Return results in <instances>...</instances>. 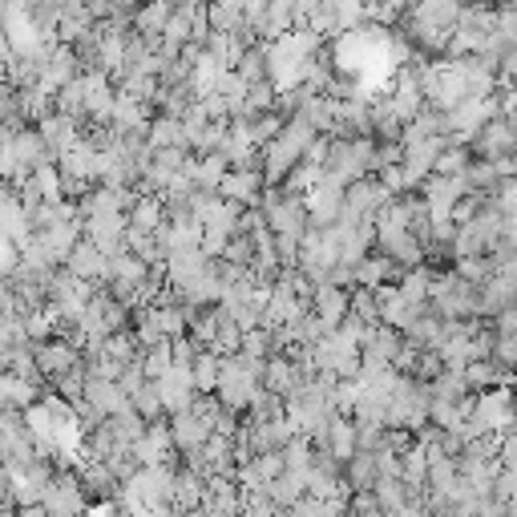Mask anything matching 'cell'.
<instances>
[{
	"mask_svg": "<svg viewBox=\"0 0 517 517\" xmlns=\"http://www.w3.org/2000/svg\"><path fill=\"white\" fill-rule=\"evenodd\" d=\"M344 198H348V186L324 170V178L303 194L307 215H312V227H336L340 215H344Z\"/></svg>",
	"mask_w": 517,
	"mask_h": 517,
	"instance_id": "cell-1",
	"label": "cell"
},
{
	"mask_svg": "<svg viewBox=\"0 0 517 517\" xmlns=\"http://www.w3.org/2000/svg\"><path fill=\"white\" fill-rule=\"evenodd\" d=\"M469 150H473L477 158H489V162L517 154V130H513V122H509L505 114H493V118L481 126V134L469 142Z\"/></svg>",
	"mask_w": 517,
	"mask_h": 517,
	"instance_id": "cell-2",
	"label": "cell"
},
{
	"mask_svg": "<svg viewBox=\"0 0 517 517\" xmlns=\"http://www.w3.org/2000/svg\"><path fill=\"white\" fill-rule=\"evenodd\" d=\"M388 198H396L376 174H360L356 182H348V198H344V211L348 215H356V219H376V211L388 202Z\"/></svg>",
	"mask_w": 517,
	"mask_h": 517,
	"instance_id": "cell-3",
	"label": "cell"
},
{
	"mask_svg": "<svg viewBox=\"0 0 517 517\" xmlns=\"http://www.w3.org/2000/svg\"><path fill=\"white\" fill-rule=\"evenodd\" d=\"M417 190L429 198L433 219H441V215H453V206H457L461 194H469V182H465V174H437L433 170Z\"/></svg>",
	"mask_w": 517,
	"mask_h": 517,
	"instance_id": "cell-4",
	"label": "cell"
},
{
	"mask_svg": "<svg viewBox=\"0 0 517 517\" xmlns=\"http://www.w3.org/2000/svg\"><path fill=\"white\" fill-rule=\"evenodd\" d=\"M206 267H211V255H206L202 247L170 251V255H166V283H170L174 291H186V287H194V283L206 275Z\"/></svg>",
	"mask_w": 517,
	"mask_h": 517,
	"instance_id": "cell-5",
	"label": "cell"
},
{
	"mask_svg": "<svg viewBox=\"0 0 517 517\" xmlns=\"http://www.w3.org/2000/svg\"><path fill=\"white\" fill-rule=\"evenodd\" d=\"M0 235L17 239L21 247L33 239V215H29V206L21 202L17 186H5V190H0Z\"/></svg>",
	"mask_w": 517,
	"mask_h": 517,
	"instance_id": "cell-6",
	"label": "cell"
},
{
	"mask_svg": "<svg viewBox=\"0 0 517 517\" xmlns=\"http://www.w3.org/2000/svg\"><path fill=\"white\" fill-rule=\"evenodd\" d=\"M170 433H174V449L178 453H194L206 445V437L215 433V425L202 417L194 408H182V412H170Z\"/></svg>",
	"mask_w": 517,
	"mask_h": 517,
	"instance_id": "cell-7",
	"label": "cell"
},
{
	"mask_svg": "<svg viewBox=\"0 0 517 517\" xmlns=\"http://www.w3.org/2000/svg\"><path fill=\"white\" fill-rule=\"evenodd\" d=\"M65 267L77 275V279H85V283H106L110 279V255L101 251L89 235L69 251V259H65Z\"/></svg>",
	"mask_w": 517,
	"mask_h": 517,
	"instance_id": "cell-8",
	"label": "cell"
},
{
	"mask_svg": "<svg viewBox=\"0 0 517 517\" xmlns=\"http://www.w3.org/2000/svg\"><path fill=\"white\" fill-rule=\"evenodd\" d=\"M37 364H41V376L49 384H57L73 364H81V348L69 344V340H61V336H49V340L37 344Z\"/></svg>",
	"mask_w": 517,
	"mask_h": 517,
	"instance_id": "cell-9",
	"label": "cell"
},
{
	"mask_svg": "<svg viewBox=\"0 0 517 517\" xmlns=\"http://www.w3.org/2000/svg\"><path fill=\"white\" fill-rule=\"evenodd\" d=\"M312 312L332 328H340L352 312V287H340V283H320L316 295H312Z\"/></svg>",
	"mask_w": 517,
	"mask_h": 517,
	"instance_id": "cell-10",
	"label": "cell"
},
{
	"mask_svg": "<svg viewBox=\"0 0 517 517\" xmlns=\"http://www.w3.org/2000/svg\"><path fill=\"white\" fill-rule=\"evenodd\" d=\"M77 469V477H81V489H85V497H93V501H106V497H114L118 493V473L110 469V461H77L73 465Z\"/></svg>",
	"mask_w": 517,
	"mask_h": 517,
	"instance_id": "cell-11",
	"label": "cell"
},
{
	"mask_svg": "<svg viewBox=\"0 0 517 517\" xmlns=\"http://www.w3.org/2000/svg\"><path fill=\"white\" fill-rule=\"evenodd\" d=\"M263 186H267L263 170H227V178L219 182V194H227V198H235L243 206H259Z\"/></svg>",
	"mask_w": 517,
	"mask_h": 517,
	"instance_id": "cell-12",
	"label": "cell"
},
{
	"mask_svg": "<svg viewBox=\"0 0 517 517\" xmlns=\"http://www.w3.org/2000/svg\"><path fill=\"white\" fill-rule=\"evenodd\" d=\"M505 307H517V283L501 271H493L485 283H481V316H501Z\"/></svg>",
	"mask_w": 517,
	"mask_h": 517,
	"instance_id": "cell-13",
	"label": "cell"
},
{
	"mask_svg": "<svg viewBox=\"0 0 517 517\" xmlns=\"http://www.w3.org/2000/svg\"><path fill=\"white\" fill-rule=\"evenodd\" d=\"M37 130H41V138L61 154V150H69L73 142H81V122L77 118H69V114H61V110H53L49 118H41V122H33Z\"/></svg>",
	"mask_w": 517,
	"mask_h": 517,
	"instance_id": "cell-14",
	"label": "cell"
},
{
	"mask_svg": "<svg viewBox=\"0 0 517 517\" xmlns=\"http://www.w3.org/2000/svg\"><path fill=\"white\" fill-rule=\"evenodd\" d=\"M295 162H299V150L287 146L283 138H271V142L263 146V178H267L271 186H283V178L295 170Z\"/></svg>",
	"mask_w": 517,
	"mask_h": 517,
	"instance_id": "cell-15",
	"label": "cell"
},
{
	"mask_svg": "<svg viewBox=\"0 0 517 517\" xmlns=\"http://www.w3.org/2000/svg\"><path fill=\"white\" fill-rule=\"evenodd\" d=\"M202 497H206V477L190 465L178 469L174 477V509L178 513H190V509H202Z\"/></svg>",
	"mask_w": 517,
	"mask_h": 517,
	"instance_id": "cell-16",
	"label": "cell"
},
{
	"mask_svg": "<svg viewBox=\"0 0 517 517\" xmlns=\"http://www.w3.org/2000/svg\"><path fill=\"white\" fill-rule=\"evenodd\" d=\"M206 21H211V33H239L247 25V13L239 0H206Z\"/></svg>",
	"mask_w": 517,
	"mask_h": 517,
	"instance_id": "cell-17",
	"label": "cell"
},
{
	"mask_svg": "<svg viewBox=\"0 0 517 517\" xmlns=\"http://www.w3.org/2000/svg\"><path fill=\"white\" fill-rule=\"evenodd\" d=\"M166 219H170V215H166V202H162V194L142 190V198L130 206V227H138V231H158Z\"/></svg>",
	"mask_w": 517,
	"mask_h": 517,
	"instance_id": "cell-18",
	"label": "cell"
},
{
	"mask_svg": "<svg viewBox=\"0 0 517 517\" xmlns=\"http://www.w3.org/2000/svg\"><path fill=\"white\" fill-rule=\"evenodd\" d=\"M408 9L417 13L421 21H429V25L453 29V25H457V17H461V9H465V0H412Z\"/></svg>",
	"mask_w": 517,
	"mask_h": 517,
	"instance_id": "cell-19",
	"label": "cell"
},
{
	"mask_svg": "<svg viewBox=\"0 0 517 517\" xmlns=\"http://www.w3.org/2000/svg\"><path fill=\"white\" fill-rule=\"evenodd\" d=\"M344 477L352 489H372L376 477H380V461H376V449H356L348 461H344Z\"/></svg>",
	"mask_w": 517,
	"mask_h": 517,
	"instance_id": "cell-20",
	"label": "cell"
},
{
	"mask_svg": "<svg viewBox=\"0 0 517 517\" xmlns=\"http://www.w3.org/2000/svg\"><path fill=\"white\" fill-rule=\"evenodd\" d=\"M267 493H271V501H275L279 509H291V505L307 493V473H303V469H283L275 481H267Z\"/></svg>",
	"mask_w": 517,
	"mask_h": 517,
	"instance_id": "cell-21",
	"label": "cell"
},
{
	"mask_svg": "<svg viewBox=\"0 0 517 517\" xmlns=\"http://www.w3.org/2000/svg\"><path fill=\"white\" fill-rule=\"evenodd\" d=\"M170 13H174V0H142V5L134 9V29L138 33H146V37H158L162 29H166V21H170Z\"/></svg>",
	"mask_w": 517,
	"mask_h": 517,
	"instance_id": "cell-22",
	"label": "cell"
},
{
	"mask_svg": "<svg viewBox=\"0 0 517 517\" xmlns=\"http://www.w3.org/2000/svg\"><path fill=\"white\" fill-rule=\"evenodd\" d=\"M295 372H299V364H295L287 352H275V356H267V368H263V388H271V392L287 396V388H291Z\"/></svg>",
	"mask_w": 517,
	"mask_h": 517,
	"instance_id": "cell-23",
	"label": "cell"
},
{
	"mask_svg": "<svg viewBox=\"0 0 517 517\" xmlns=\"http://www.w3.org/2000/svg\"><path fill=\"white\" fill-rule=\"evenodd\" d=\"M372 493H376V501H380V509L384 513H404V505H408V485H404V477L396 473V477H376V485H372Z\"/></svg>",
	"mask_w": 517,
	"mask_h": 517,
	"instance_id": "cell-24",
	"label": "cell"
},
{
	"mask_svg": "<svg viewBox=\"0 0 517 517\" xmlns=\"http://www.w3.org/2000/svg\"><path fill=\"white\" fill-rule=\"evenodd\" d=\"M400 477H404V485H417V489L429 485V453L421 441L400 453Z\"/></svg>",
	"mask_w": 517,
	"mask_h": 517,
	"instance_id": "cell-25",
	"label": "cell"
},
{
	"mask_svg": "<svg viewBox=\"0 0 517 517\" xmlns=\"http://www.w3.org/2000/svg\"><path fill=\"white\" fill-rule=\"evenodd\" d=\"M429 388H433V400H461L465 392H473L469 388V380H465V368H441L433 380H429Z\"/></svg>",
	"mask_w": 517,
	"mask_h": 517,
	"instance_id": "cell-26",
	"label": "cell"
},
{
	"mask_svg": "<svg viewBox=\"0 0 517 517\" xmlns=\"http://www.w3.org/2000/svg\"><path fill=\"white\" fill-rule=\"evenodd\" d=\"M219 73H223V65L211 57V53H198V61H194V69H190V89H194V97H206V93H215V85H219Z\"/></svg>",
	"mask_w": 517,
	"mask_h": 517,
	"instance_id": "cell-27",
	"label": "cell"
},
{
	"mask_svg": "<svg viewBox=\"0 0 517 517\" xmlns=\"http://www.w3.org/2000/svg\"><path fill=\"white\" fill-rule=\"evenodd\" d=\"M283 412H287V400H283L279 392H271V388H259V392L251 396V404H247L243 417H247V421H275V417H283Z\"/></svg>",
	"mask_w": 517,
	"mask_h": 517,
	"instance_id": "cell-28",
	"label": "cell"
},
{
	"mask_svg": "<svg viewBox=\"0 0 517 517\" xmlns=\"http://www.w3.org/2000/svg\"><path fill=\"white\" fill-rule=\"evenodd\" d=\"M53 97H57V110H61V114H69V118L85 122V73H81V77H73V81H65Z\"/></svg>",
	"mask_w": 517,
	"mask_h": 517,
	"instance_id": "cell-29",
	"label": "cell"
},
{
	"mask_svg": "<svg viewBox=\"0 0 517 517\" xmlns=\"http://www.w3.org/2000/svg\"><path fill=\"white\" fill-rule=\"evenodd\" d=\"M150 146H182V118L174 114H154L150 118Z\"/></svg>",
	"mask_w": 517,
	"mask_h": 517,
	"instance_id": "cell-30",
	"label": "cell"
},
{
	"mask_svg": "<svg viewBox=\"0 0 517 517\" xmlns=\"http://www.w3.org/2000/svg\"><path fill=\"white\" fill-rule=\"evenodd\" d=\"M130 400H134V408L142 412L146 421H162V417H170L166 404H162V392H158V380H146Z\"/></svg>",
	"mask_w": 517,
	"mask_h": 517,
	"instance_id": "cell-31",
	"label": "cell"
},
{
	"mask_svg": "<svg viewBox=\"0 0 517 517\" xmlns=\"http://www.w3.org/2000/svg\"><path fill=\"white\" fill-rule=\"evenodd\" d=\"M170 364H174L170 336H166V340H158V344H150V348H142V368H146V376H150V380L166 376V372H170Z\"/></svg>",
	"mask_w": 517,
	"mask_h": 517,
	"instance_id": "cell-32",
	"label": "cell"
},
{
	"mask_svg": "<svg viewBox=\"0 0 517 517\" xmlns=\"http://www.w3.org/2000/svg\"><path fill=\"white\" fill-rule=\"evenodd\" d=\"M469 162H473V150H469L465 142H449V146L437 154L433 170H437V174H465Z\"/></svg>",
	"mask_w": 517,
	"mask_h": 517,
	"instance_id": "cell-33",
	"label": "cell"
},
{
	"mask_svg": "<svg viewBox=\"0 0 517 517\" xmlns=\"http://www.w3.org/2000/svg\"><path fill=\"white\" fill-rule=\"evenodd\" d=\"M219 356H231V352H239L243 348V328H239V320L223 307V324H219V336H215V344H211Z\"/></svg>",
	"mask_w": 517,
	"mask_h": 517,
	"instance_id": "cell-34",
	"label": "cell"
},
{
	"mask_svg": "<svg viewBox=\"0 0 517 517\" xmlns=\"http://www.w3.org/2000/svg\"><path fill=\"white\" fill-rule=\"evenodd\" d=\"M453 271L465 275L469 283H485L497 267H493V255H461V259H453Z\"/></svg>",
	"mask_w": 517,
	"mask_h": 517,
	"instance_id": "cell-35",
	"label": "cell"
},
{
	"mask_svg": "<svg viewBox=\"0 0 517 517\" xmlns=\"http://www.w3.org/2000/svg\"><path fill=\"white\" fill-rule=\"evenodd\" d=\"M247 81H263L267 77V41H255V45H247V53H243V61L235 65Z\"/></svg>",
	"mask_w": 517,
	"mask_h": 517,
	"instance_id": "cell-36",
	"label": "cell"
},
{
	"mask_svg": "<svg viewBox=\"0 0 517 517\" xmlns=\"http://www.w3.org/2000/svg\"><path fill=\"white\" fill-rule=\"evenodd\" d=\"M352 316H360L364 324H380V303H376V291L356 283L352 287Z\"/></svg>",
	"mask_w": 517,
	"mask_h": 517,
	"instance_id": "cell-37",
	"label": "cell"
},
{
	"mask_svg": "<svg viewBox=\"0 0 517 517\" xmlns=\"http://www.w3.org/2000/svg\"><path fill=\"white\" fill-rule=\"evenodd\" d=\"M239 352H247V356H255V360H267L275 348H271V328H251V332H243V348Z\"/></svg>",
	"mask_w": 517,
	"mask_h": 517,
	"instance_id": "cell-38",
	"label": "cell"
},
{
	"mask_svg": "<svg viewBox=\"0 0 517 517\" xmlns=\"http://www.w3.org/2000/svg\"><path fill=\"white\" fill-rule=\"evenodd\" d=\"M417 360H421V344L417 340H412V336H404L400 340V352H396V372H404V376H412V372H417Z\"/></svg>",
	"mask_w": 517,
	"mask_h": 517,
	"instance_id": "cell-39",
	"label": "cell"
},
{
	"mask_svg": "<svg viewBox=\"0 0 517 517\" xmlns=\"http://www.w3.org/2000/svg\"><path fill=\"white\" fill-rule=\"evenodd\" d=\"M110 469L118 473V481H130V477L142 469V461L134 457V449H114V453H110Z\"/></svg>",
	"mask_w": 517,
	"mask_h": 517,
	"instance_id": "cell-40",
	"label": "cell"
},
{
	"mask_svg": "<svg viewBox=\"0 0 517 517\" xmlns=\"http://www.w3.org/2000/svg\"><path fill=\"white\" fill-rule=\"evenodd\" d=\"M275 255L283 267H299V235H275Z\"/></svg>",
	"mask_w": 517,
	"mask_h": 517,
	"instance_id": "cell-41",
	"label": "cell"
},
{
	"mask_svg": "<svg viewBox=\"0 0 517 517\" xmlns=\"http://www.w3.org/2000/svg\"><path fill=\"white\" fill-rule=\"evenodd\" d=\"M376 178H380V182H384L392 194H404V190H408V182H404V166H400V162L380 166V170H376Z\"/></svg>",
	"mask_w": 517,
	"mask_h": 517,
	"instance_id": "cell-42",
	"label": "cell"
},
{
	"mask_svg": "<svg viewBox=\"0 0 517 517\" xmlns=\"http://www.w3.org/2000/svg\"><path fill=\"white\" fill-rule=\"evenodd\" d=\"M348 509H352V513H372V517H376V513H384L372 489H352V497H348Z\"/></svg>",
	"mask_w": 517,
	"mask_h": 517,
	"instance_id": "cell-43",
	"label": "cell"
},
{
	"mask_svg": "<svg viewBox=\"0 0 517 517\" xmlns=\"http://www.w3.org/2000/svg\"><path fill=\"white\" fill-rule=\"evenodd\" d=\"M0 509H17L13 505V473L5 461H0Z\"/></svg>",
	"mask_w": 517,
	"mask_h": 517,
	"instance_id": "cell-44",
	"label": "cell"
},
{
	"mask_svg": "<svg viewBox=\"0 0 517 517\" xmlns=\"http://www.w3.org/2000/svg\"><path fill=\"white\" fill-rule=\"evenodd\" d=\"M509 81H517V45L501 57V85H509Z\"/></svg>",
	"mask_w": 517,
	"mask_h": 517,
	"instance_id": "cell-45",
	"label": "cell"
},
{
	"mask_svg": "<svg viewBox=\"0 0 517 517\" xmlns=\"http://www.w3.org/2000/svg\"><path fill=\"white\" fill-rule=\"evenodd\" d=\"M17 53H13V41H9V33H5V25H0V69H9V61H13Z\"/></svg>",
	"mask_w": 517,
	"mask_h": 517,
	"instance_id": "cell-46",
	"label": "cell"
}]
</instances>
